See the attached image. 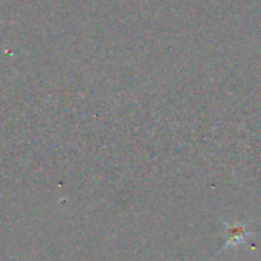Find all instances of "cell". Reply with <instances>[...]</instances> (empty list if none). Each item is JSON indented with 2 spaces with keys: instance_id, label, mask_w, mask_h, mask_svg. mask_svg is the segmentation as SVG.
I'll use <instances>...</instances> for the list:
<instances>
[{
  "instance_id": "cell-1",
  "label": "cell",
  "mask_w": 261,
  "mask_h": 261,
  "mask_svg": "<svg viewBox=\"0 0 261 261\" xmlns=\"http://www.w3.org/2000/svg\"><path fill=\"white\" fill-rule=\"evenodd\" d=\"M245 237H246V232L243 231V228H242V226L231 228V242H229V243H232V242L240 243V242H243V239H245Z\"/></svg>"
}]
</instances>
